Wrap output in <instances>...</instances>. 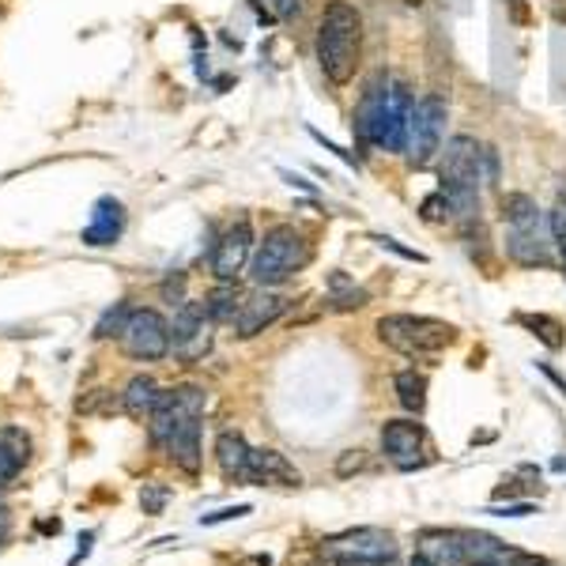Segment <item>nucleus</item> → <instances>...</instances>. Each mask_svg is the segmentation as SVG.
<instances>
[{
	"label": "nucleus",
	"instance_id": "f257e3e1",
	"mask_svg": "<svg viewBox=\"0 0 566 566\" xmlns=\"http://www.w3.org/2000/svg\"><path fill=\"white\" fill-rule=\"evenodd\" d=\"M200 419H205V389L197 386L163 389L159 405L148 416L151 442L163 446L167 458L186 476H197L200 472Z\"/></svg>",
	"mask_w": 566,
	"mask_h": 566
},
{
	"label": "nucleus",
	"instance_id": "f03ea898",
	"mask_svg": "<svg viewBox=\"0 0 566 566\" xmlns=\"http://www.w3.org/2000/svg\"><path fill=\"white\" fill-rule=\"evenodd\" d=\"M363 57V15L348 0H328L322 23H317V65L328 84L344 87L355 80Z\"/></svg>",
	"mask_w": 566,
	"mask_h": 566
},
{
	"label": "nucleus",
	"instance_id": "7ed1b4c3",
	"mask_svg": "<svg viewBox=\"0 0 566 566\" xmlns=\"http://www.w3.org/2000/svg\"><path fill=\"white\" fill-rule=\"evenodd\" d=\"M480 163L483 148L472 136H453L442 151V163H438V181H442L438 189L450 197L453 219H461V223L480 219Z\"/></svg>",
	"mask_w": 566,
	"mask_h": 566
},
{
	"label": "nucleus",
	"instance_id": "20e7f679",
	"mask_svg": "<svg viewBox=\"0 0 566 566\" xmlns=\"http://www.w3.org/2000/svg\"><path fill=\"white\" fill-rule=\"evenodd\" d=\"M310 258H314V250H310V242L303 234L291 223H280V227H272V231H264V239L258 242V253H253V261H250V280L258 283V287H280V283H287L295 272H303Z\"/></svg>",
	"mask_w": 566,
	"mask_h": 566
},
{
	"label": "nucleus",
	"instance_id": "39448f33",
	"mask_svg": "<svg viewBox=\"0 0 566 566\" xmlns=\"http://www.w3.org/2000/svg\"><path fill=\"white\" fill-rule=\"evenodd\" d=\"M381 344H389L392 352L408 355V359H423V355L446 352L458 344V328L438 317H419V314H389L378 322Z\"/></svg>",
	"mask_w": 566,
	"mask_h": 566
},
{
	"label": "nucleus",
	"instance_id": "423d86ee",
	"mask_svg": "<svg viewBox=\"0 0 566 566\" xmlns=\"http://www.w3.org/2000/svg\"><path fill=\"white\" fill-rule=\"evenodd\" d=\"M325 563H397V541L386 528H348V533H336L322 541L317 547Z\"/></svg>",
	"mask_w": 566,
	"mask_h": 566
},
{
	"label": "nucleus",
	"instance_id": "0eeeda50",
	"mask_svg": "<svg viewBox=\"0 0 566 566\" xmlns=\"http://www.w3.org/2000/svg\"><path fill=\"white\" fill-rule=\"evenodd\" d=\"M216 340V322L208 314V303H181L170 322V352L181 367H197Z\"/></svg>",
	"mask_w": 566,
	"mask_h": 566
},
{
	"label": "nucleus",
	"instance_id": "6e6552de",
	"mask_svg": "<svg viewBox=\"0 0 566 566\" xmlns=\"http://www.w3.org/2000/svg\"><path fill=\"white\" fill-rule=\"evenodd\" d=\"M446 98L442 95H427L419 98L412 109V125H408V163L416 170H427L434 163V155L442 151V136H446Z\"/></svg>",
	"mask_w": 566,
	"mask_h": 566
},
{
	"label": "nucleus",
	"instance_id": "1a4fd4ad",
	"mask_svg": "<svg viewBox=\"0 0 566 566\" xmlns=\"http://www.w3.org/2000/svg\"><path fill=\"white\" fill-rule=\"evenodd\" d=\"M122 348L140 363L163 359V355H170V322L159 310H133L129 325L122 333Z\"/></svg>",
	"mask_w": 566,
	"mask_h": 566
},
{
	"label": "nucleus",
	"instance_id": "9d476101",
	"mask_svg": "<svg viewBox=\"0 0 566 566\" xmlns=\"http://www.w3.org/2000/svg\"><path fill=\"white\" fill-rule=\"evenodd\" d=\"M381 450L386 458L397 464V469L412 472L419 464H427V434L419 423H408V419H392V423L381 427Z\"/></svg>",
	"mask_w": 566,
	"mask_h": 566
},
{
	"label": "nucleus",
	"instance_id": "9b49d317",
	"mask_svg": "<svg viewBox=\"0 0 566 566\" xmlns=\"http://www.w3.org/2000/svg\"><path fill=\"white\" fill-rule=\"evenodd\" d=\"M250 258H253V227H250V219H239V223L227 227L223 239L216 242L212 272L223 283H231L245 264H250Z\"/></svg>",
	"mask_w": 566,
	"mask_h": 566
},
{
	"label": "nucleus",
	"instance_id": "f8f14e48",
	"mask_svg": "<svg viewBox=\"0 0 566 566\" xmlns=\"http://www.w3.org/2000/svg\"><path fill=\"white\" fill-rule=\"evenodd\" d=\"M461 547H464V566H544L536 555L506 547L499 536L488 533H461Z\"/></svg>",
	"mask_w": 566,
	"mask_h": 566
},
{
	"label": "nucleus",
	"instance_id": "ddd939ff",
	"mask_svg": "<svg viewBox=\"0 0 566 566\" xmlns=\"http://www.w3.org/2000/svg\"><path fill=\"white\" fill-rule=\"evenodd\" d=\"M386 103H389V76H386V72H378V76H374L370 84H367V91H363L359 106H355L352 129H355V136H359V144H370V148H378L381 122H386Z\"/></svg>",
	"mask_w": 566,
	"mask_h": 566
},
{
	"label": "nucleus",
	"instance_id": "4468645a",
	"mask_svg": "<svg viewBox=\"0 0 566 566\" xmlns=\"http://www.w3.org/2000/svg\"><path fill=\"white\" fill-rule=\"evenodd\" d=\"M552 250H555V242H552V234H544L541 219L510 227V234H506L510 261L525 264V269H544V264H552Z\"/></svg>",
	"mask_w": 566,
	"mask_h": 566
},
{
	"label": "nucleus",
	"instance_id": "2eb2a0df",
	"mask_svg": "<svg viewBox=\"0 0 566 566\" xmlns=\"http://www.w3.org/2000/svg\"><path fill=\"white\" fill-rule=\"evenodd\" d=\"M287 310V298L276 295V291H269V287H261L258 295H245L242 298V306H239V314H234V336H242V340H250V336H258L264 333L276 317Z\"/></svg>",
	"mask_w": 566,
	"mask_h": 566
},
{
	"label": "nucleus",
	"instance_id": "dca6fc26",
	"mask_svg": "<svg viewBox=\"0 0 566 566\" xmlns=\"http://www.w3.org/2000/svg\"><path fill=\"white\" fill-rule=\"evenodd\" d=\"M412 95L400 80H389V103H386V122H381V140L378 148L386 151H405L408 144V125H412Z\"/></svg>",
	"mask_w": 566,
	"mask_h": 566
},
{
	"label": "nucleus",
	"instance_id": "f3484780",
	"mask_svg": "<svg viewBox=\"0 0 566 566\" xmlns=\"http://www.w3.org/2000/svg\"><path fill=\"white\" fill-rule=\"evenodd\" d=\"M122 231H125V208H122V200H114V197H98L95 200V208H91V219H87V227H84V245H114L117 239H122Z\"/></svg>",
	"mask_w": 566,
	"mask_h": 566
},
{
	"label": "nucleus",
	"instance_id": "a211bd4d",
	"mask_svg": "<svg viewBox=\"0 0 566 566\" xmlns=\"http://www.w3.org/2000/svg\"><path fill=\"white\" fill-rule=\"evenodd\" d=\"M250 483H276V488H298L303 476H298V469L283 458L280 450H253L250 458Z\"/></svg>",
	"mask_w": 566,
	"mask_h": 566
},
{
	"label": "nucleus",
	"instance_id": "6ab92c4d",
	"mask_svg": "<svg viewBox=\"0 0 566 566\" xmlns=\"http://www.w3.org/2000/svg\"><path fill=\"white\" fill-rule=\"evenodd\" d=\"M250 458L253 450L245 446L242 434L234 431H223L216 438V461H219V472H223L231 483H250Z\"/></svg>",
	"mask_w": 566,
	"mask_h": 566
},
{
	"label": "nucleus",
	"instance_id": "aec40b11",
	"mask_svg": "<svg viewBox=\"0 0 566 566\" xmlns=\"http://www.w3.org/2000/svg\"><path fill=\"white\" fill-rule=\"evenodd\" d=\"M416 555H419V559H427L431 566H464L461 533H446V528H427V533L419 536Z\"/></svg>",
	"mask_w": 566,
	"mask_h": 566
},
{
	"label": "nucleus",
	"instance_id": "412c9836",
	"mask_svg": "<svg viewBox=\"0 0 566 566\" xmlns=\"http://www.w3.org/2000/svg\"><path fill=\"white\" fill-rule=\"evenodd\" d=\"M27 458H31V438L23 431H15V427H4V431H0V488L20 476Z\"/></svg>",
	"mask_w": 566,
	"mask_h": 566
},
{
	"label": "nucleus",
	"instance_id": "4be33fe9",
	"mask_svg": "<svg viewBox=\"0 0 566 566\" xmlns=\"http://www.w3.org/2000/svg\"><path fill=\"white\" fill-rule=\"evenodd\" d=\"M159 397H163L159 381H155L151 374H136V378H129V386L122 389V408L133 419H148L151 408L159 405Z\"/></svg>",
	"mask_w": 566,
	"mask_h": 566
},
{
	"label": "nucleus",
	"instance_id": "5701e85b",
	"mask_svg": "<svg viewBox=\"0 0 566 566\" xmlns=\"http://www.w3.org/2000/svg\"><path fill=\"white\" fill-rule=\"evenodd\" d=\"M392 386H397V400L408 408V412H423L427 408V378L416 370H400L397 378H392Z\"/></svg>",
	"mask_w": 566,
	"mask_h": 566
},
{
	"label": "nucleus",
	"instance_id": "b1692460",
	"mask_svg": "<svg viewBox=\"0 0 566 566\" xmlns=\"http://www.w3.org/2000/svg\"><path fill=\"white\" fill-rule=\"evenodd\" d=\"M517 322H522L528 333L536 336V340L544 344V348H552V352H559L563 344H566V336H563V325L555 322V317H547V314H517Z\"/></svg>",
	"mask_w": 566,
	"mask_h": 566
},
{
	"label": "nucleus",
	"instance_id": "393cba45",
	"mask_svg": "<svg viewBox=\"0 0 566 566\" xmlns=\"http://www.w3.org/2000/svg\"><path fill=\"white\" fill-rule=\"evenodd\" d=\"M502 219H506L510 227H517V223H528V219H541V208H536V200L528 193H506L502 197Z\"/></svg>",
	"mask_w": 566,
	"mask_h": 566
},
{
	"label": "nucleus",
	"instance_id": "a878e982",
	"mask_svg": "<svg viewBox=\"0 0 566 566\" xmlns=\"http://www.w3.org/2000/svg\"><path fill=\"white\" fill-rule=\"evenodd\" d=\"M242 291H234V287H219L212 291V298H208V314H212V322H234V314H239V306H242Z\"/></svg>",
	"mask_w": 566,
	"mask_h": 566
},
{
	"label": "nucleus",
	"instance_id": "bb28decb",
	"mask_svg": "<svg viewBox=\"0 0 566 566\" xmlns=\"http://www.w3.org/2000/svg\"><path fill=\"white\" fill-rule=\"evenodd\" d=\"M133 310L136 306H129V303H117L114 310H106V314L98 317V325H95V340H109V336H117V340H122V333H125V325H129Z\"/></svg>",
	"mask_w": 566,
	"mask_h": 566
},
{
	"label": "nucleus",
	"instance_id": "cd10ccee",
	"mask_svg": "<svg viewBox=\"0 0 566 566\" xmlns=\"http://www.w3.org/2000/svg\"><path fill=\"white\" fill-rule=\"evenodd\" d=\"M547 227H552V242H555V250H559V264H563V276H566V189L559 193V200H555Z\"/></svg>",
	"mask_w": 566,
	"mask_h": 566
},
{
	"label": "nucleus",
	"instance_id": "c85d7f7f",
	"mask_svg": "<svg viewBox=\"0 0 566 566\" xmlns=\"http://www.w3.org/2000/svg\"><path fill=\"white\" fill-rule=\"evenodd\" d=\"M419 216H423L427 223H450V219H453L450 197H446L442 189H434L431 197H423V205H419Z\"/></svg>",
	"mask_w": 566,
	"mask_h": 566
},
{
	"label": "nucleus",
	"instance_id": "c756f323",
	"mask_svg": "<svg viewBox=\"0 0 566 566\" xmlns=\"http://www.w3.org/2000/svg\"><path fill=\"white\" fill-rule=\"evenodd\" d=\"M167 502H170L167 483H144V488H140V510L148 517H159L163 510H167Z\"/></svg>",
	"mask_w": 566,
	"mask_h": 566
},
{
	"label": "nucleus",
	"instance_id": "7c9ffc66",
	"mask_svg": "<svg viewBox=\"0 0 566 566\" xmlns=\"http://www.w3.org/2000/svg\"><path fill=\"white\" fill-rule=\"evenodd\" d=\"M367 469V458H363V450H344L340 453V461H336V476H355V472H363Z\"/></svg>",
	"mask_w": 566,
	"mask_h": 566
},
{
	"label": "nucleus",
	"instance_id": "2f4dec72",
	"mask_svg": "<svg viewBox=\"0 0 566 566\" xmlns=\"http://www.w3.org/2000/svg\"><path fill=\"white\" fill-rule=\"evenodd\" d=\"M245 514H250V506H227V510H216V514H205V517H200V525L234 522V517H245Z\"/></svg>",
	"mask_w": 566,
	"mask_h": 566
},
{
	"label": "nucleus",
	"instance_id": "473e14b6",
	"mask_svg": "<svg viewBox=\"0 0 566 566\" xmlns=\"http://www.w3.org/2000/svg\"><path fill=\"white\" fill-rule=\"evenodd\" d=\"M488 514H495V517H528V514H536V506H533V502H517V506H491Z\"/></svg>",
	"mask_w": 566,
	"mask_h": 566
},
{
	"label": "nucleus",
	"instance_id": "72a5a7b5",
	"mask_svg": "<svg viewBox=\"0 0 566 566\" xmlns=\"http://www.w3.org/2000/svg\"><path fill=\"white\" fill-rule=\"evenodd\" d=\"M272 12V20H291V15L298 12V0H264Z\"/></svg>",
	"mask_w": 566,
	"mask_h": 566
},
{
	"label": "nucleus",
	"instance_id": "f704fd0d",
	"mask_svg": "<svg viewBox=\"0 0 566 566\" xmlns=\"http://www.w3.org/2000/svg\"><path fill=\"white\" fill-rule=\"evenodd\" d=\"M8 536H12V510L0 502V544H8Z\"/></svg>",
	"mask_w": 566,
	"mask_h": 566
},
{
	"label": "nucleus",
	"instance_id": "c9c22d12",
	"mask_svg": "<svg viewBox=\"0 0 566 566\" xmlns=\"http://www.w3.org/2000/svg\"><path fill=\"white\" fill-rule=\"evenodd\" d=\"M291 566H328L322 555H291Z\"/></svg>",
	"mask_w": 566,
	"mask_h": 566
},
{
	"label": "nucleus",
	"instance_id": "e433bc0d",
	"mask_svg": "<svg viewBox=\"0 0 566 566\" xmlns=\"http://www.w3.org/2000/svg\"><path fill=\"white\" fill-rule=\"evenodd\" d=\"M506 495H517V483L510 480L506 488H495V499H506Z\"/></svg>",
	"mask_w": 566,
	"mask_h": 566
},
{
	"label": "nucleus",
	"instance_id": "4c0bfd02",
	"mask_svg": "<svg viewBox=\"0 0 566 566\" xmlns=\"http://www.w3.org/2000/svg\"><path fill=\"white\" fill-rule=\"evenodd\" d=\"M328 566H392V563H328Z\"/></svg>",
	"mask_w": 566,
	"mask_h": 566
},
{
	"label": "nucleus",
	"instance_id": "58836bf2",
	"mask_svg": "<svg viewBox=\"0 0 566 566\" xmlns=\"http://www.w3.org/2000/svg\"><path fill=\"white\" fill-rule=\"evenodd\" d=\"M408 566H431V563H427V559H419V555H416V559H412V563H408Z\"/></svg>",
	"mask_w": 566,
	"mask_h": 566
}]
</instances>
